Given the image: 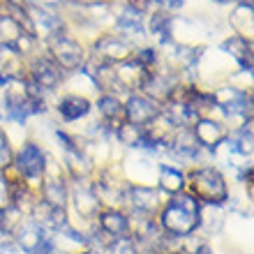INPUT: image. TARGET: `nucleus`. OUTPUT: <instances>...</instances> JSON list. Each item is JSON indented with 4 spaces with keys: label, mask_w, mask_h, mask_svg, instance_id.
<instances>
[{
    "label": "nucleus",
    "mask_w": 254,
    "mask_h": 254,
    "mask_svg": "<svg viewBox=\"0 0 254 254\" xmlns=\"http://www.w3.org/2000/svg\"><path fill=\"white\" fill-rule=\"evenodd\" d=\"M199 208L201 201L185 190V192L167 196L162 201L160 210L155 215L157 227L162 234L176 236V238H190L199 231Z\"/></svg>",
    "instance_id": "obj_1"
},
{
    "label": "nucleus",
    "mask_w": 254,
    "mask_h": 254,
    "mask_svg": "<svg viewBox=\"0 0 254 254\" xmlns=\"http://www.w3.org/2000/svg\"><path fill=\"white\" fill-rule=\"evenodd\" d=\"M111 30L127 37L134 44L146 42V12H141L139 7H134L127 0H116Z\"/></svg>",
    "instance_id": "obj_12"
},
{
    "label": "nucleus",
    "mask_w": 254,
    "mask_h": 254,
    "mask_svg": "<svg viewBox=\"0 0 254 254\" xmlns=\"http://www.w3.org/2000/svg\"><path fill=\"white\" fill-rule=\"evenodd\" d=\"M155 188L157 192L167 199V196H176L188 190V181H185V169L176 167L167 160H160L157 164V176H155Z\"/></svg>",
    "instance_id": "obj_21"
},
{
    "label": "nucleus",
    "mask_w": 254,
    "mask_h": 254,
    "mask_svg": "<svg viewBox=\"0 0 254 254\" xmlns=\"http://www.w3.org/2000/svg\"><path fill=\"white\" fill-rule=\"evenodd\" d=\"M224 26H227L229 33L254 40V5H250V2H236V5H231Z\"/></svg>",
    "instance_id": "obj_25"
},
{
    "label": "nucleus",
    "mask_w": 254,
    "mask_h": 254,
    "mask_svg": "<svg viewBox=\"0 0 254 254\" xmlns=\"http://www.w3.org/2000/svg\"><path fill=\"white\" fill-rule=\"evenodd\" d=\"M14 150H16V146H14L12 136L7 134L5 125H0V174H7L12 169Z\"/></svg>",
    "instance_id": "obj_32"
},
{
    "label": "nucleus",
    "mask_w": 254,
    "mask_h": 254,
    "mask_svg": "<svg viewBox=\"0 0 254 254\" xmlns=\"http://www.w3.org/2000/svg\"><path fill=\"white\" fill-rule=\"evenodd\" d=\"M5 51H7L5 47H0V61H2V56H5Z\"/></svg>",
    "instance_id": "obj_39"
},
{
    "label": "nucleus",
    "mask_w": 254,
    "mask_h": 254,
    "mask_svg": "<svg viewBox=\"0 0 254 254\" xmlns=\"http://www.w3.org/2000/svg\"><path fill=\"white\" fill-rule=\"evenodd\" d=\"M65 74L67 72H63L61 67L51 61V56H49L44 49H42L35 58H30V61L26 63V79L30 81L33 86L40 88V90H44L47 95H51V97L63 90Z\"/></svg>",
    "instance_id": "obj_11"
},
{
    "label": "nucleus",
    "mask_w": 254,
    "mask_h": 254,
    "mask_svg": "<svg viewBox=\"0 0 254 254\" xmlns=\"http://www.w3.org/2000/svg\"><path fill=\"white\" fill-rule=\"evenodd\" d=\"M9 206V178L7 174H0V210Z\"/></svg>",
    "instance_id": "obj_34"
},
{
    "label": "nucleus",
    "mask_w": 254,
    "mask_h": 254,
    "mask_svg": "<svg viewBox=\"0 0 254 254\" xmlns=\"http://www.w3.org/2000/svg\"><path fill=\"white\" fill-rule=\"evenodd\" d=\"M100 201L95 196V190L90 181H69V217L76 224H90L95 220V215L100 213Z\"/></svg>",
    "instance_id": "obj_13"
},
{
    "label": "nucleus",
    "mask_w": 254,
    "mask_h": 254,
    "mask_svg": "<svg viewBox=\"0 0 254 254\" xmlns=\"http://www.w3.org/2000/svg\"><path fill=\"white\" fill-rule=\"evenodd\" d=\"M134 47L136 44L123 35L114 33V30H102L100 35H95L88 42V56L102 65H118V63L132 58Z\"/></svg>",
    "instance_id": "obj_9"
},
{
    "label": "nucleus",
    "mask_w": 254,
    "mask_h": 254,
    "mask_svg": "<svg viewBox=\"0 0 254 254\" xmlns=\"http://www.w3.org/2000/svg\"><path fill=\"white\" fill-rule=\"evenodd\" d=\"M123 107H125V121L136 127H148L150 123L160 116L162 104L148 97L146 93H129L123 97Z\"/></svg>",
    "instance_id": "obj_16"
},
{
    "label": "nucleus",
    "mask_w": 254,
    "mask_h": 254,
    "mask_svg": "<svg viewBox=\"0 0 254 254\" xmlns=\"http://www.w3.org/2000/svg\"><path fill=\"white\" fill-rule=\"evenodd\" d=\"M174 254H192V252H188V250L183 248V250H178V252H174Z\"/></svg>",
    "instance_id": "obj_38"
},
{
    "label": "nucleus",
    "mask_w": 254,
    "mask_h": 254,
    "mask_svg": "<svg viewBox=\"0 0 254 254\" xmlns=\"http://www.w3.org/2000/svg\"><path fill=\"white\" fill-rule=\"evenodd\" d=\"M141 136H143V127H136L127 121H123L121 125H116L114 132H111V139H114V143L121 148L123 153L125 150H139Z\"/></svg>",
    "instance_id": "obj_28"
},
{
    "label": "nucleus",
    "mask_w": 254,
    "mask_h": 254,
    "mask_svg": "<svg viewBox=\"0 0 254 254\" xmlns=\"http://www.w3.org/2000/svg\"><path fill=\"white\" fill-rule=\"evenodd\" d=\"M111 69H114L116 88H118V93L123 97L129 93H139L148 74V69H143L134 58H127V61L118 63V65H111Z\"/></svg>",
    "instance_id": "obj_20"
},
{
    "label": "nucleus",
    "mask_w": 254,
    "mask_h": 254,
    "mask_svg": "<svg viewBox=\"0 0 254 254\" xmlns=\"http://www.w3.org/2000/svg\"><path fill=\"white\" fill-rule=\"evenodd\" d=\"M185 181H188V192L196 196L201 203L227 206L234 192V185L229 183L227 174L220 167H215L213 162L185 169Z\"/></svg>",
    "instance_id": "obj_2"
},
{
    "label": "nucleus",
    "mask_w": 254,
    "mask_h": 254,
    "mask_svg": "<svg viewBox=\"0 0 254 254\" xmlns=\"http://www.w3.org/2000/svg\"><path fill=\"white\" fill-rule=\"evenodd\" d=\"M44 2H51V5H56V7H61V9H65V7L74 5L76 0H44Z\"/></svg>",
    "instance_id": "obj_37"
},
{
    "label": "nucleus",
    "mask_w": 254,
    "mask_h": 254,
    "mask_svg": "<svg viewBox=\"0 0 254 254\" xmlns=\"http://www.w3.org/2000/svg\"><path fill=\"white\" fill-rule=\"evenodd\" d=\"M7 178H9V206L14 210H19L21 215H30L35 203L40 201L37 188H33L30 183L21 181V178H14L9 174H7Z\"/></svg>",
    "instance_id": "obj_26"
},
{
    "label": "nucleus",
    "mask_w": 254,
    "mask_h": 254,
    "mask_svg": "<svg viewBox=\"0 0 254 254\" xmlns=\"http://www.w3.org/2000/svg\"><path fill=\"white\" fill-rule=\"evenodd\" d=\"M100 254H143V250L132 236H123V238H111Z\"/></svg>",
    "instance_id": "obj_31"
},
{
    "label": "nucleus",
    "mask_w": 254,
    "mask_h": 254,
    "mask_svg": "<svg viewBox=\"0 0 254 254\" xmlns=\"http://www.w3.org/2000/svg\"><path fill=\"white\" fill-rule=\"evenodd\" d=\"M21 33H23V28H21L9 14L0 12V47L12 49L14 44H16V40L21 37Z\"/></svg>",
    "instance_id": "obj_30"
},
{
    "label": "nucleus",
    "mask_w": 254,
    "mask_h": 254,
    "mask_svg": "<svg viewBox=\"0 0 254 254\" xmlns=\"http://www.w3.org/2000/svg\"><path fill=\"white\" fill-rule=\"evenodd\" d=\"M224 222H227V206H217V203H201L199 208V231L203 238H220L224 231Z\"/></svg>",
    "instance_id": "obj_24"
},
{
    "label": "nucleus",
    "mask_w": 254,
    "mask_h": 254,
    "mask_svg": "<svg viewBox=\"0 0 254 254\" xmlns=\"http://www.w3.org/2000/svg\"><path fill=\"white\" fill-rule=\"evenodd\" d=\"M49 157H51V150L47 148V143H42V139H35V136H26L14 150L12 169L7 174L37 188L47 174Z\"/></svg>",
    "instance_id": "obj_4"
},
{
    "label": "nucleus",
    "mask_w": 254,
    "mask_h": 254,
    "mask_svg": "<svg viewBox=\"0 0 254 254\" xmlns=\"http://www.w3.org/2000/svg\"><path fill=\"white\" fill-rule=\"evenodd\" d=\"M0 254H23V252H21L19 245H16L14 241H7V243L0 245Z\"/></svg>",
    "instance_id": "obj_35"
},
{
    "label": "nucleus",
    "mask_w": 254,
    "mask_h": 254,
    "mask_svg": "<svg viewBox=\"0 0 254 254\" xmlns=\"http://www.w3.org/2000/svg\"><path fill=\"white\" fill-rule=\"evenodd\" d=\"M26 14H28V33L35 35L37 40L44 42L51 35L67 30V19L61 7L44 2V0H28L26 2Z\"/></svg>",
    "instance_id": "obj_6"
},
{
    "label": "nucleus",
    "mask_w": 254,
    "mask_h": 254,
    "mask_svg": "<svg viewBox=\"0 0 254 254\" xmlns=\"http://www.w3.org/2000/svg\"><path fill=\"white\" fill-rule=\"evenodd\" d=\"M208 2H210V5H215V7H222V9H224V7H231V5H236V2H238V0H208Z\"/></svg>",
    "instance_id": "obj_36"
},
{
    "label": "nucleus",
    "mask_w": 254,
    "mask_h": 254,
    "mask_svg": "<svg viewBox=\"0 0 254 254\" xmlns=\"http://www.w3.org/2000/svg\"><path fill=\"white\" fill-rule=\"evenodd\" d=\"M79 254H95L93 250H86V252H79Z\"/></svg>",
    "instance_id": "obj_41"
},
{
    "label": "nucleus",
    "mask_w": 254,
    "mask_h": 254,
    "mask_svg": "<svg viewBox=\"0 0 254 254\" xmlns=\"http://www.w3.org/2000/svg\"><path fill=\"white\" fill-rule=\"evenodd\" d=\"M234 72H238V67L217 44L203 47L196 63V83H201L203 88H215L231 79Z\"/></svg>",
    "instance_id": "obj_7"
},
{
    "label": "nucleus",
    "mask_w": 254,
    "mask_h": 254,
    "mask_svg": "<svg viewBox=\"0 0 254 254\" xmlns=\"http://www.w3.org/2000/svg\"><path fill=\"white\" fill-rule=\"evenodd\" d=\"M12 241L19 245V250L23 254H58L51 231L47 227H42L37 220H33L30 215H26L16 224Z\"/></svg>",
    "instance_id": "obj_10"
},
{
    "label": "nucleus",
    "mask_w": 254,
    "mask_h": 254,
    "mask_svg": "<svg viewBox=\"0 0 254 254\" xmlns=\"http://www.w3.org/2000/svg\"><path fill=\"white\" fill-rule=\"evenodd\" d=\"M44 51L51 56V61L61 67L63 72H74L79 67L86 65L88 58V44L79 40L72 30H61L51 35L44 42Z\"/></svg>",
    "instance_id": "obj_5"
},
{
    "label": "nucleus",
    "mask_w": 254,
    "mask_h": 254,
    "mask_svg": "<svg viewBox=\"0 0 254 254\" xmlns=\"http://www.w3.org/2000/svg\"><path fill=\"white\" fill-rule=\"evenodd\" d=\"M93 116L104 125L114 129L125 121V107H123V95L116 93H100L93 97Z\"/></svg>",
    "instance_id": "obj_22"
},
{
    "label": "nucleus",
    "mask_w": 254,
    "mask_h": 254,
    "mask_svg": "<svg viewBox=\"0 0 254 254\" xmlns=\"http://www.w3.org/2000/svg\"><path fill=\"white\" fill-rule=\"evenodd\" d=\"M2 9H5V0H0V12H2Z\"/></svg>",
    "instance_id": "obj_40"
},
{
    "label": "nucleus",
    "mask_w": 254,
    "mask_h": 254,
    "mask_svg": "<svg viewBox=\"0 0 254 254\" xmlns=\"http://www.w3.org/2000/svg\"><path fill=\"white\" fill-rule=\"evenodd\" d=\"M215 102V116L229 125V129L243 125L245 121H254V93L252 88H241L224 81L220 86L210 88Z\"/></svg>",
    "instance_id": "obj_3"
},
{
    "label": "nucleus",
    "mask_w": 254,
    "mask_h": 254,
    "mask_svg": "<svg viewBox=\"0 0 254 254\" xmlns=\"http://www.w3.org/2000/svg\"><path fill=\"white\" fill-rule=\"evenodd\" d=\"M190 129H192V136H194V141L199 143V148L208 155H213L215 148L229 136V125L215 114L196 118Z\"/></svg>",
    "instance_id": "obj_15"
},
{
    "label": "nucleus",
    "mask_w": 254,
    "mask_h": 254,
    "mask_svg": "<svg viewBox=\"0 0 254 254\" xmlns=\"http://www.w3.org/2000/svg\"><path fill=\"white\" fill-rule=\"evenodd\" d=\"M215 44L234 61V65L238 67V72L254 74V40L227 33L224 37H220V40L215 42Z\"/></svg>",
    "instance_id": "obj_18"
},
{
    "label": "nucleus",
    "mask_w": 254,
    "mask_h": 254,
    "mask_svg": "<svg viewBox=\"0 0 254 254\" xmlns=\"http://www.w3.org/2000/svg\"><path fill=\"white\" fill-rule=\"evenodd\" d=\"M132 58L136 63H139L143 69H155V67H160L162 63V49L160 47H155L153 42H139L136 47H134L132 51Z\"/></svg>",
    "instance_id": "obj_29"
},
{
    "label": "nucleus",
    "mask_w": 254,
    "mask_h": 254,
    "mask_svg": "<svg viewBox=\"0 0 254 254\" xmlns=\"http://www.w3.org/2000/svg\"><path fill=\"white\" fill-rule=\"evenodd\" d=\"M185 2L188 0H153V7L155 9H164L169 14H183Z\"/></svg>",
    "instance_id": "obj_33"
},
{
    "label": "nucleus",
    "mask_w": 254,
    "mask_h": 254,
    "mask_svg": "<svg viewBox=\"0 0 254 254\" xmlns=\"http://www.w3.org/2000/svg\"><path fill=\"white\" fill-rule=\"evenodd\" d=\"M63 90L86 95V97H90V100H93L95 95H100L97 79H95L93 72H88L86 67H79V69H74V72H67L65 74V83H63Z\"/></svg>",
    "instance_id": "obj_27"
},
{
    "label": "nucleus",
    "mask_w": 254,
    "mask_h": 254,
    "mask_svg": "<svg viewBox=\"0 0 254 254\" xmlns=\"http://www.w3.org/2000/svg\"><path fill=\"white\" fill-rule=\"evenodd\" d=\"M162 201H164V196L157 192L155 185H134V183H127L125 210H129V213L157 215Z\"/></svg>",
    "instance_id": "obj_17"
},
{
    "label": "nucleus",
    "mask_w": 254,
    "mask_h": 254,
    "mask_svg": "<svg viewBox=\"0 0 254 254\" xmlns=\"http://www.w3.org/2000/svg\"><path fill=\"white\" fill-rule=\"evenodd\" d=\"M121 174L125 183L134 185H155V176H157V164L160 160L141 150H125L121 155Z\"/></svg>",
    "instance_id": "obj_14"
},
{
    "label": "nucleus",
    "mask_w": 254,
    "mask_h": 254,
    "mask_svg": "<svg viewBox=\"0 0 254 254\" xmlns=\"http://www.w3.org/2000/svg\"><path fill=\"white\" fill-rule=\"evenodd\" d=\"M93 227L107 241L123 238V236H129V215L125 208H100V213L93 220Z\"/></svg>",
    "instance_id": "obj_19"
},
{
    "label": "nucleus",
    "mask_w": 254,
    "mask_h": 254,
    "mask_svg": "<svg viewBox=\"0 0 254 254\" xmlns=\"http://www.w3.org/2000/svg\"><path fill=\"white\" fill-rule=\"evenodd\" d=\"M171 23L174 14L164 9H150L146 14V42H153L155 47H169L171 44Z\"/></svg>",
    "instance_id": "obj_23"
},
{
    "label": "nucleus",
    "mask_w": 254,
    "mask_h": 254,
    "mask_svg": "<svg viewBox=\"0 0 254 254\" xmlns=\"http://www.w3.org/2000/svg\"><path fill=\"white\" fill-rule=\"evenodd\" d=\"M93 116V100L86 95L61 90L51 102V118L63 127H79Z\"/></svg>",
    "instance_id": "obj_8"
}]
</instances>
